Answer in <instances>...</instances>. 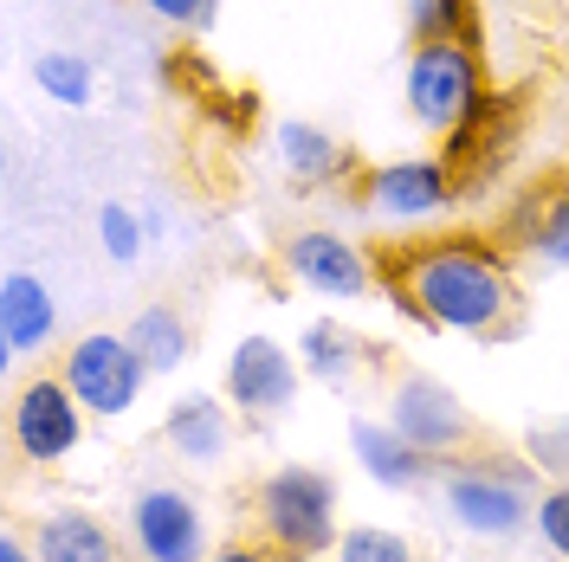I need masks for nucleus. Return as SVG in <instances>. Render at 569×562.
Instances as JSON below:
<instances>
[{
	"mask_svg": "<svg viewBox=\"0 0 569 562\" xmlns=\"http://www.w3.org/2000/svg\"><path fill=\"white\" fill-rule=\"evenodd\" d=\"M382 279L408 284L427 323L453 337H505L518 317V279L486 233H440L408 252H389Z\"/></svg>",
	"mask_w": 569,
	"mask_h": 562,
	"instance_id": "f257e3e1",
	"label": "nucleus"
},
{
	"mask_svg": "<svg viewBox=\"0 0 569 562\" xmlns=\"http://www.w3.org/2000/svg\"><path fill=\"white\" fill-rule=\"evenodd\" d=\"M162 440L176 446L188 465H220L227 446H233V414L220 394H181L162 421Z\"/></svg>",
	"mask_w": 569,
	"mask_h": 562,
	"instance_id": "4468645a",
	"label": "nucleus"
},
{
	"mask_svg": "<svg viewBox=\"0 0 569 562\" xmlns=\"http://www.w3.org/2000/svg\"><path fill=\"white\" fill-rule=\"evenodd\" d=\"M130 337V350L149 362V375H176L181 362L194 355V330H188V317L176 304H142L137 323L123 330Z\"/></svg>",
	"mask_w": 569,
	"mask_h": 562,
	"instance_id": "f3484780",
	"label": "nucleus"
},
{
	"mask_svg": "<svg viewBox=\"0 0 569 562\" xmlns=\"http://www.w3.org/2000/svg\"><path fill=\"white\" fill-rule=\"evenodd\" d=\"M0 562H39V556H33V536L7 530V536H0Z\"/></svg>",
	"mask_w": 569,
	"mask_h": 562,
	"instance_id": "cd10ccee",
	"label": "nucleus"
},
{
	"mask_svg": "<svg viewBox=\"0 0 569 562\" xmlns=\"http://www.w3.org/2000/svg\"><path fill=\"white\" fill-rule=\"evenodd\" d=\"M350 208L376 213L389 227H427L447 220L460 208V175L440 155H401V162H376L362 169V181L350 188Z\"/></svg>",
	"mask_w": 569,
	"mask_h": 562,
	"instance_id": "39448f33",
	"label": "nucleus"
},
{
	"mask_svg": "<svg viewBox=\"0 0 569 562\" xmlns=\"http://www.w3.org/2000/svg\"><path fill=\"white\" fill-rule=\"evenodd\" d=\"M252 518H259V543L279 550L284 562H311L337 550V479L318 465H279L272 479H259L252 492Z\"/></svg>",
	"mask_w": 569,
	"mask_h": 562,
	"instance_id": "f03ea898",
	"label": "nucleus"
},
{
	"mask_svg": "<svg viewBox=\"0 0 569 562\" xmlns=\"http://www.w3.org/2000/svg\"><path fill=\"white\" fill-rule=\"evenodd\" d=\"M531 453H537V465L563 472V465H569V426H537V433H531Z\"/></svg>",
	"mask_w": 569,
	"mask_h": 562,
	"instance_id": "a878e982",
	"label": "nucleus"
},
{
	"mask_svg": "<svg viewBox=\"0 0 569 562\" xmlns=\"http://www.w3.org/2000/svg\"><path fill=\"white\" fill-rule=\"evenodd\" d=\"M142 240H149V227H142L137 208H123V201H104V208H98V247H104L117 265H137Z\"/></svg>",
	"mask_w": 569,
	"mask_h": 562,
	"instance_id": "5701e85b",
	"label": "nucleus"
},
{
	"mask_svg": "<svg viewBox=\"0 0 569 562\" xmlns=\"http://www.w3.org/2000/svg\"><path fill=\"white\" fill-rule=\"evenodd\" d=\"M350 453L356 465L376 479V485H389V492H415L427 472H433V459L421 446H408L389 421H350Z\"/></svg>",
	"mask_w": 569,
	"mask_h": 562,
	"instance_id": "2eb2a0df",
	"label": "nucleus"
},
{
	"mask_svg": "<svg viewBox=\"0 0 569 562\" xmlns=\"http://www.w3.org/2000/svg\"><path fill=\"white\" fill-rule=\"evenodd\" d=\"M492 84H486V59L479 46L466 39H433V46H415L408 52V117L433 130V137H453L466 117L479 110Z\"/></svg>",
	"mask_w": 569,
	"mask_h": 562,
	"instance_id": "7ed1b4c3",
	"label": "nucleus"
},
{
	"mask_svg": "<svg viewBox=\"0 0 569 562\" xmlns=\"http://www.w3.org/2000/svg\"><path fill=\"white\" fill-rule=\"evenodd\" d=\"M156 20H169V27H181V33H208L213 27V7L220 0H142Z\"/></svg>",
	"mask_w": 569,
	"mask_h": 562,
	"instance_id": "393cba45",
	"label": "nucleus"
},
{
	"mask_svg": "<svg viewBox=\"0 0 569 562\" xmlns=\"http://www.w3.org/2000/svg\"><path fill=\"white\" fill-rule=\"evenodd\" d=\"M52 337H59V304H52L46 279L7 272V284H0V350H7V362L39 355Z\"/></svg>",
	"mask_w": 569,
	"mask_h": 562,
	"instance_id": "f8f14e48",
	"label": "nucleus"
},
{
	"mask_svg": "<svg viewBox=\"0 0 569 562\" xmlns=\"http://www.w3.org/2000/svg\"><path fill=\"white\" fill-rule=\"evenodd\" d=\"M356 362H362V343H356V330L330 323V317L305 323V337H298V369H305L311 382L343 388V382L356 375Z\"/></svg>",
	"mask_w": 569,
	"mask_h": 562,
	"instance_id": "6ab92c4d",
	"label": "nucleus"
},
{
	"mask_svg": "<svg viewBox=\"0 0 569 562\" xmlns=\"http://www.w3.org/2000/svg\"><path fill=\"white\" fill-rule=\"evenodd\" d=\"M511 240L525 252H537L543 265L569 272V188H550V194H531L518 220H511Z\"/></svg>",
	"mask_w": 569,
	"mask_h": 562,
	"instance_id": "a211bd4d",
	"label": "nucleus"
},
{
	"mask_svg": "<svg viewBox=\"0 0 569 562\" xmlns=\"http://www.w3.org/2000/svg\"><path fill=\"white\" fill-rule=\"evenodd\" d=\"M272 142H279V169L298 181V188H337V181L356 188V181H362L350 149L330 137V130L305 123V117H284L279 130H272Z\"/></svg>",
	"mask_w": 569,
	"mask_h": 562,
	"instance_id": "ddd939ff",
	"label": "nucleus"
},
{
	"mask_svg": "<svg viewBox=\"0 0 569 562\" xmlns=\"http://www.w3.org/2000/svg\"><path fill=\"white\" fill-rule=\"evenodd\" d=\"M408 33L433 46V39H466L479 46V20H472V0H408Z\"/></svg>",
	"mask_w": 569,
	"mask_h": 562,
	"instance_id": "aec40b11",
	"label": "nucleus"
},
{
	"mask_svg": "<svg viewBox=\"0 0 569 562\" xmlns=\"http://www.w3.org/2000/svg\"><path fill=\"white\" fill-rule=\"evenodd\" d=\"M440 504L447 518L466 530V536H518L531 524L537 492H531V472L525 465H505V459H472V465H447L440 472Z\"/></svg>",
	"mask_w": 569,
	"mask_h": 562,
	"instance_id": "20e7f679",
	"label": "nucleus"
},
{
	"mask_svg": "<svg viewBox=\"0 0 569 562\" xmlns=\"http://www.w3.org/2000/svg\"><path fill=\"white\" fill-rule=\"evenodd\" d=\"M213 562H284V556L266 550V543H227V550H213Z\"/></svg>",
	"mask_w": 569,
	"mask_h": 562,
	"instance_id": "bb28decb",
	"label": "nucleus"
},
{
	"mask_svg": "<svg viewBox=\"0 0 569 562\" xmlns=\"http://www.w3.org/2000/svg\"><path fill=\"white\" fill-rule=\"evenodd\" d=\"M531 530L543 536V550H550V556L569 562V479H557V485H543V492H537Z\"/></svg>",
	"mask_w": 569,
	"mask_h": 562,
	"instance_id": "b1692460",
	"label": "nucleus"
},
{
	"mask_svg": "<svg viewBox=\"0 0 569 562\" xmlns=\"http://www.w3.org/2000/svg\"><path fill=\"white\" fill-rule=\"evenodd\" d=\"M279 259H284V272L305 284V291H318V298H362V291L376 284L369 252L350 247V240L330 233V227H305V233H291Z\"/></svg>",
	"mask_w": 569,
	"mask_h": 562,
	"instance_id": "9b49d317",
	"label": "nucleus"
},
{
	"mask_svg": "<svg viewBox=\"0 0 569 562\" xmlns=\"http://www.w3.org/2000/svg\"><path fill=\"white\" fill-rule=\"evenodd\" d=\"M33 84L52 98V104H91V91H98V78H91V66L78 59V52H46V59H33Z\"/></svg>",
	"mask_w": 569,
	"mask_h": 562,
	"instance_id": "412c9836",
	"label": "nucleus"
},
{
	"mask_svg": "<svg viewBox=\"0 0 569 562\" xmlns=\"http://www.w3.org/2000/svg\"><path fill=\"white\" fill-rule=\"evenodd\" d=\"M298 382H305L298 355L284 350V343H272V337H240L233 355H227V401H233L247 421L284 414V408L298 401Z\"/></svg>",
	"mask_w": 569,
	"mask_h": 562,
	"instance_id": "9d476101",
	"label": "nucleus"
},
{
	"mask_svg": "<svg viewBox=\"0 0 569 562\" xmlns=\"http://www.w3.org/2000/svg\"><path fill=\"white\" fill-rule=\"evenodd\" d=\"M389 426L408 440V446H421L427 459H447V453H460L466 440H472V414L460 408V394H453L447 382H433V375L395 382Z\"/></svg>",
	"mask_w": 569,
	"mask_h": 562,
	"instance_id": "1a4fd4ad",
	"label": "nucleus"
},
{
	"mask_svg": "<svg viewBox=\"0 0 569 562\" xmlns=\"http://www.w3.org/2000/svg\"><path fill=\"white\" fill-rule=\"evenodd\" d=\"M7 433H13V453L27 465H66L84 446V408L66 388V375H33V382L13 388Z\"/></svg>",
	"mask_w": 569,
	"mask_h": 562,
	"instance_id": "0eeeda50",
	"label": "nucleus"
},
{
	"mask_svg": "<svg viewBox=\"0 0 569 562\" xmlns=\"http://www.w3.org/2000/svg\"><path fill=\"white\" fill-rule=\"evenodd\" d=\"M59 375H66V388L78 394L84 414L117 421V414H130V408L142 401L149 362L130 350V337H117V330H91V337H78V343L59 355Z\"/></svg>",
	"mask_w": 569,
	"mask_h": 562,
	"instance_id": "423d86ee",
	"label": "nucleus"
},
{
	"mask_svg": "<svg viewBox=\"0 0 569 562\" xmlns=\"http://www.w3.org/2000/svg\"><path fill=\"white\" fill-rule=\"evenodd\" d=\"M33 556L39 562H123V550H117V536L98 524V511L66 504V511H46L33 524Z\"/></svg>",
	"mask_w": 569,
	"mask_h": 562,
	"instance_id": "dca6fc26",
	"label": "nucleus"
},
{
	"mask_svg": "<svg viewBox=\"0 0 569 562\" xmlns=\"http://www.w3.org/2000/svg\"><path fill=\"white\" fill-rule=\"evenodd\" d=\"M337 562H415V543L408 536H395V530L382 524H356L337 536V550H330Z\"/></svg>",
	"mask_w": 569,
	"mask_h": 562,
	"instance_id": "4be33fe9",
	"label": "nucleus"
},
{
	"mask_svg": "<svg viewBox=\"0 0 569 562\" xmlns=\"http://www.w3.org/2000/svg\"><path fill=\"white\" fill-rule=\"evenodd\" d=\"M130 550L137 562H213L208 511L181 485H149L130 498Z\"/></svg>",
	"mask_w": 569,
	"mask_h": 562,
	"instance_id": "6e6552de",
	"label": "nucleus"
}]
</instances>
